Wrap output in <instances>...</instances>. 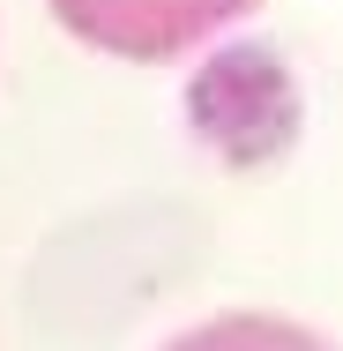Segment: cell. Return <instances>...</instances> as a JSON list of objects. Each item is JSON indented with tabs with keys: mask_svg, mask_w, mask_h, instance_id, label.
<instances>
[{
	"mask_svg": "<svg viewBox=\"0 0 343 351\" xmlns=\"http://www.w3.org/2000/svg\"><path fill=\"white\" fill-rule=\"evenodd\" d=\"M164 351H336L329 337H314L306 322H276V314H216L202 329L172 337Z\"/></svg>",
	"mask_w": 343,
	"mask_h": 351,
	"instance_id": "2",
	"label": "cell"
},
{
	"mask_svg": "<svg viewBox=\"0 0 343 351\" xmlns=\"http://www.w3.org/2000/svg\"><path fill=\"white\" fill-rule=\"evenodd\" d=\"M254 8L262 0H53V15L75 38L112 60H179L216 30L246 23Z\"/></svg>",
	"mask_w": 343,
	"mask_h": 351,
	"instance_id": "1",
	"label": "cell"
}]
</instances>
